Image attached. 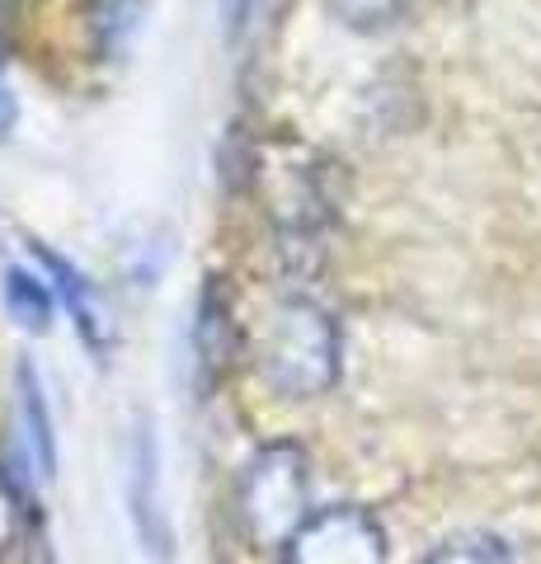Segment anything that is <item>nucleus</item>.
Segmentation results:
<instances>
[{"instance_id":"obj_9","label":"nucleus","mask_w":541,"mask_h":564,"mask_svg":"<svg viewBox=\"0 0 541 564\" xmlns=\"http://www.w3.org/2000/svg\"><path fill=\"white\" fill-rule=\"evenodd\" d=\"M0 302H6L10 321L20 329H29V334L52 329V288L33 269H24V263L0 273Z\"/></svg>"},{"instance_id":"obj_8","label":"nucleus","mask_w":541,"mask_h":564,"mask_svg":"<svg viewBox=\"0 0 541 564\" xmlns=\"http://www.w3.org/2000/svg\"><path fill=\"white\" fill-rule=\"evenodd\" d=\"M14 391H20V419H24L33 466H39L43 480H52V475H57V433H52L47 395L39 386V367H33L29 358H20V367H14Z\"/></svg>"},{"instance_id":"obj_2","label":"nucleus","mask_w":541,"mask_h":564,"mask_svg":"<svg viewBox=\"0 0 541 564\" xmlns=\"http://www.w3.org/2000/svg\"><path fill=\"white\" fill-rule=\"evenodd\" d=\"M231 513L240 536L250 545H288L316 508H311V462L296 443H269L259 447L246 470L236 475Z\"/></svg>"},{"instance_id":"obj_3","label":"nucleus","mask_w":541,"mask_h":564,"mask_svg":"<svg viewBox=\"0 0 541 564\" xmlns=\"http://www.w3.org/2000/svg\"><path fill=\"white\" fill-rule=\"evenodd\" d=\"M283 564H387V536L358 503L316 508L283 545Z\"/></svg>"},{"instance_id":"obj_12","label":"nucleus","mask_w":541,"mask_h":564,"mask_svg":"<svg viewBox=\"0 0 541 564\" xmlns=\"http://www.w3.org/2000/svg\"><path fill=\"white\" fill-rule=\"evenodd\" d=\"M137 24V0H99L95 14H90V29H95V47L99 52H113L118 39Z\"/></svg>"},{"instance_id":"obj_16","label":"nucleus","mask_w":541,"mask_h":564,"mask_svg":"<svg viewBox=\"0 0 541 564\" xmlns=\"http://www.w3.org/2000/svg\"><path fill=\"white\" fill-rule=\"evenodd\" d=\"M10 10H14V0H0V47H6V20H10Z\"/></svg>"},{"instance_id":"obj_6","label":"nucleus","mask_w":541,"mask_h":564,"mask_svg":"<svg viewBox=\"0 0 541 564\" xmlns=\"http://www.w3.org/2000/svg\"><path fill=\"white\" fill-rule=\"evenodd\" d=\"M194 352H198V367H203V386L221 381L226 362L236 358V321H231V292H226V278H207V288L198 296Z\"/></svg>"},{"instance_id":"obj_14","label":"nucleus","mask_w":541,"mask_h":564,"mask_svg":"<svg viewBox=\"0 0 541 564\" xmlns=\"http://www.w3.org/2000/svg\"><path fill=\"white\" fill-rule=\"evenodd\" d=\"M255 0H226V39H240V29L250 24Z\"/></svg>"},{"instance_id":"obj_1","label":"nucleus","mask_w":541,"mask_h":564,"mask_svg":"<svg viewBox=\"0 0 541 564\" xmlns=\"http://www.w3.org/2000/svg\"><path fill=\"white\" fill-rule=\"evenodd\" d=\"M339 325L321 302L288 292L259 315L255 367L283 400H316L339 381Z\"/></svg>"},{"instance_id":"obj_13","label":"nucleus","mask_w":541,"mask_h":564,"mask_svg":"<svg viewBox=\"0 0 541 564\" xmlns=\"http://www.w3.org/2000/svg\"><path fill=\"white\" fill-rule=\"evenodd\" d=\"M24 532H29L24 499H20V489L10 485V475L0 470V555H10L14 545L24 541Z\"/></svg>"},{"instance_id":"obj_10","label":"nucleus","mask_w":541,"mask_h":564,"mask_svg":"<svg viewBox=\"0 0 541 564\" xmlns=\"http://www.w3.org/2000/svg\"><path fill=\"white\" fill-rule=\"evenodd\" d=\"M325 10L335 14L344 29L377 33V29H391L400 14L410 10V0H325Z\"/></svg>"},{"instance_id":"obj_15","label":"nucleus","mask_w":541,"mask_h":564,"mask_svg":"<svg viewBox=\"0 0 541 564\" xmlns=\"http://www.w3.org/2000/svg\"><path fill=\"white\" fill-rule=\"evenodd\" d=\"M0 57H6V47H0ZM14 118H20V109H14V95H10L6 76H0V141L14 132Z\"/></svg>"},{"instance_id":"obj_5","label":"nucleus","mask_w":541,"mask_h":564,"mask_svg":"<svg viewBox=\"0 0 541 564\" xmlns=\"http://www.w3.org/2000/svg\"><path fill=\"white\" fill-rule=\"evenodd\" d=\"M264 165H269V180L278 184V193H269L273 221L283 226L288 236H311V231H321V226L329 221V193H325L321 165H311V161L273 165L269 151H264Z\"/></svg>"},{"instance_id":"obj_4","label":"nucleus","mask_w":541,"mask_h":564,"mask_svg":"<svg viewBox=\"0 0 541 564\" xmlns=\"http://www.w3.org/2000/svg\"><path fill=\"white\" fill-rule=\"evenodd\" d=\"M128 508H132V527L151 560H165L170 551V527H165V508H161V447H155V429L151 419H142L132 429V447H128Z\"/></svg>"},{"instance_id":"obj_7","label":"nucleus","mask_w":541,"mask_h":564,"mask_svg":"<svg viewBox=\"0 0 541 564\" xmlns=\"http://www.w3.org/2000/svg\"><path fill=\"white\" fill-rule=\"evenodd\" d=\"M29 245H33V259H39L43 269L52 273V282H57V296L66 302V311H72V321H76V329H80V339L90 344L95 352H104V348H109V311L99 306L95 288H90V282H85L62 254H52L47 245H39V240H29Z\"/></svg>"},{"instance_id":"obj_11","label":"nucleus","mask_w":541,"mask_h":564,"mask_svg":"<svg viewBox=\"0 0 541 564\" xmlns=\"http://www.w3.org/2000/svg\"><path fill=\"white\" fill-rule=\"evenodd\" d=\"M424 564H513L509 545H504L499 536H452L443 541L439 551H433Z\"/></svg>"}]
</instances>
